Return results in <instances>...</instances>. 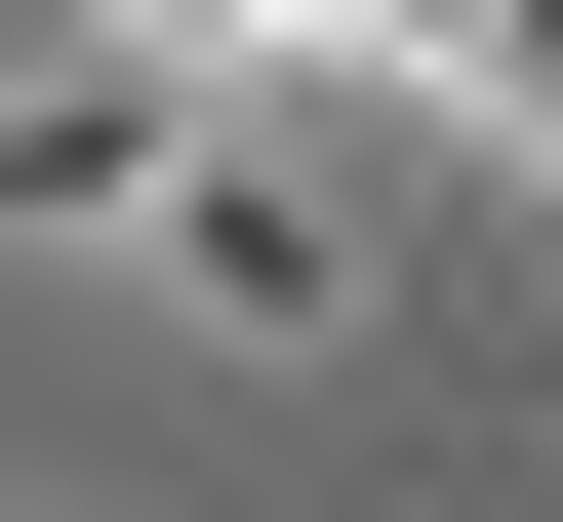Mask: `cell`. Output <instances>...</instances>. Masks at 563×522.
Returning a JSON list of instances; mask_svg holds the SVG:
<instances>
[{
    "label": "cell",
    "mask_w": 563,
    "mask_h": 522,
    "mask_svg": "<svg viewBox=\"0 0 563 522\" xmlns=\"http://www.w3.org/2000/svg\"><path fill=\"white\" fill-rule=\"evenodd\" d=\"M162 162H201V81H162V41L0 81V242H162Z\"/></svg>",
    "instance_id": "1"
},
{
    "label": "cell",
    "mask_w": 563,
    "mask_h": 522,
    "mask_svg": "<svg viewBox=\"0 0 563 522\" xmlns=\"http://www.w3.org/2000/svg\"><path fill=\"white\" fill-rule=\"evenodd\" d=\"M162 242H201V322H363V242H322V201H282L242 121H201V162H162Z\"/></svg>",
    "instance_id": "2"
}]
</instances>
